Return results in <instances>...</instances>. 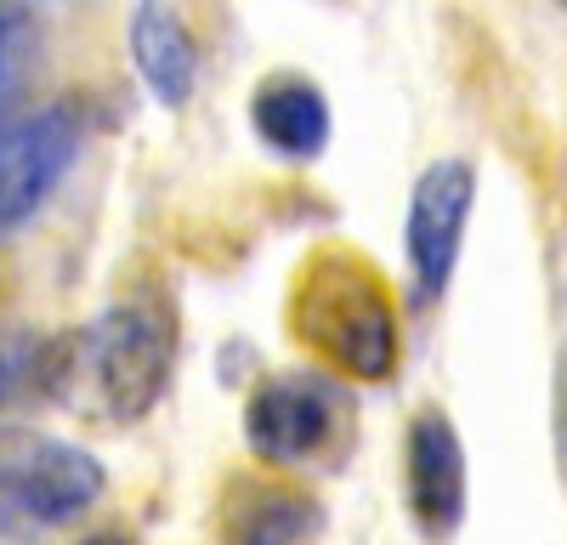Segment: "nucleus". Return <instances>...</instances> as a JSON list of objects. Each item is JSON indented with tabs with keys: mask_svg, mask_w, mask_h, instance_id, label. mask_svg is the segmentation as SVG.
<instances>
[{
	"mask_svg": "<svg viewBox=\"0 0 567 545\" xmlns=\"http://www.w3.org/2000/svg\"><path fill=\"white\" fill-rule=\"evenodd\" d=\"M176 370V307L159 290L109 301L91 325L40 341L34 392L97 426L148 421Z\"/></svg>",
	"mask_w": 567,
	"mask_h": 545,
	"instance_id": "1",
	"label": "nucleus"
},
{
	"mask_svg": "<svg viewBox=\"0 0 567 545\" xmlns=\"http://www.w3.org/2000/svg\"><path fill=\"white\" fill-rule=\"evenodd\" d=\"M290 336L347 381H392L403 358L398 301L381 267L341 245L307 256V267L296 272Z\"/></svg>",
	"mask_w": 567,
	"mask_h": 545,
	"instance_id": "2",
	"label": "nucleus"
},
{
	"mask_svg": "<svg viewBox=\"0 0 567 545\" xmlns=\"http://www.w3.org/2000/svg\"><path fill=\"white\" fill-rule=\"evenodd\" d=\"M109 472L91 449L34 432L0 426V517L18 528H63L103 500Z\"/></svg>",
	"mask_w": 567,
	"mask_h": 545,
	"instance_id": "3",
	"label": "nucleus"
},
{
	"mask_svg": "<svg viewBox=\"0 0 567 545\" xmlns=\"http://www.w3.org/2000/svg\"><path fill=\"white\" fill-rule=\"evenodd\" d=\"M341 432V392L312 370H272L245 398V449L261 466H307Z\"/></svg>",
	"mask_w": 567,
	"mask_h": 545,
	"instance_id": "4",
	"label": "nucleus"
},
{
	"mask_svg": "<svg viewBox=\"0 0 567 545\" xmlns=\"http://www.w3.org/2000/svg\"><path fill=\"white\" fill-rule=\"evenodd\" d=\"M471 210H477V165L471 160L449 154L414 176L409 210H403V256L420 301H437L454 285Z\"/></svg>",
	"mask_w": 567,
	"mask_h": 545,
	"instance_id": "5",
	"label": "nucleus"
},
{
	"mask_svg": "<svg viewBox=\"0 0 567 545\" xmlns=\"http://www.w3.org/2000/svg\"><path fill=\"white\" fill-rule=\"evenodd\" d=\"M80 154V114L74 103L34 109L0 131V239H12L18 227L52 199V188L69 176Z\"/></svg>",
	"mask_w": 567,
	"mask_h": 545,
	"instance_id": "6",
	"label": "nucleus"
},
{
	"mask_svg": "<svg viewBox=\"0 0 567 545\" xmlns=\"http://www.w3.org/2000/svg\"><path fill=\"white\" fill-rule=\"evenodd\" d=\"M403 500L414 528L449 545L471 506V472H465V443L449 421V409H420L403 432Z\"/></svg>",
	"mask_w": 567,
	"mask_h": 545,
	"instance_id": "7",
	"label": "nucleus"
},
{
	"mask_svg": "<svg viewBox=\"0 0 567 545\" xmlns=\"http://www.w3.org/2000/svg\"><path fill=\"white\" fill-rule=\"evenodd\" d=\"M323 528V506L278 477H233L216 506L221 545H307Z\"/></svg>",
	"mask_w": 567,
	"mask_h": 545,
	"instance_id": "8",
	"label": "nucleus"
},
{
	"mask_svg": "<svg viewBox=\"0 0 567 545\" xmlns=\"http://www.w3.org/2000/svg\"><path fill=\"white\" fill-rule=\"evenodd\" d=\"M250 131L278 160H318L329 148V136H336V114H329L318 80L284 69L250 91Z\"/></svg>",
	"mask_w": 567,
	"mask_h": 545,
	"instance_id": "9",
	"label": "nucleus"
},
{
	"mask_svg": "<svg viewBox=\"0 0 567 545\" xmlns=\"http://www.w3.org/2000/svg\"><path fill=\"white\" fill-rule=\"evenodd\" d=\"M131 58H136L142 85H148L165 109H182L187 97H194V85H199V45H194V34H187L182 12L154 7V0H148V7H136V18H131Z\"/></svg>",
	"mask_w": 567,
	"mask_h": 545,
	"instance_id": "10",
	"label": "nucleus"
},
{
	"mask_svg": "<svg viewBox=\"0 0 567 545\" xmlns=\"http://www.w3.org/2000/svg\"><path fill=\"white\" fill-rule=\"evenodd\" d=\"M29 52H34V18L29 7H0V109L12 103V91L29 69Z\"/></svg>",
	"mask_w": 567,
	"mask_h": 545,
	"instance_id": "11",
	"label": "nucleus"
},
{
	"mask_svg": "<svg viewBox=\"0 0 567 545\" xmlns=\"http://www.w3.org/2000/svg\"><path fill=\"white\" fill-rule=\"evenodd\" d=\"M34 363H40V341L34 336H0V415L34 392Z\"/></svg>",
	"mask_w": 567,
	"mask_h": 545,
	"instance_id": "12",
	"label": "nucleus"
},
{
	"mask_svg": "<svg viewBox=\"0 0 567 545\" xmlns=\"http://www.w3.org/2000/svg\"><path fill=\"white\" fill-rule=\"evenodd\" d=\"M80 545H136V534H125V528H97V534H85Z\"/></svg>",
	"mask_w": 567,
	"mask_h": 545,
	"instance_id": "13",
	"label": "nucleus"
}]
</instances>
